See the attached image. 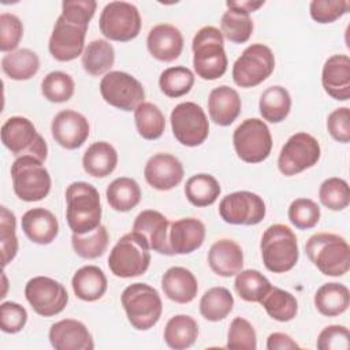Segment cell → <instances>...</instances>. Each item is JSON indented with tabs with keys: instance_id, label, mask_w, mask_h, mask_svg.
<instances>
[{
	"instance_id": "1",
	"label": "cell",
	"mask_w": 350,
	"mask_h": 350,
	"mask_svg": "<svg viewBox=\"0 0 350 350\" xmlns=\"http://www.w3.org/2000/svg\"><path fill=\"white\" fill-rule=\"evenodd\" d=\"M66 219L72 234H86L101 224L97 189L88 182H72L66 189Z\"/></svg>"
},
{
	"instance_id": "2",
	"label": "cell",
	"mask_w": 350,
	"mask_h": 350,
	"mask_svg": "<svg viewBox=\"0 0 350 350\" xmlns=\"http://www.w3.org/2000/svg\"><path fill=\"white\" fill-rule=\"evenodd\" d=\"M193 67L201 79L215 81L227 71L224 37L215 26L201 27L191 42Z\"/></svg>"
},
{
	"instance_id": "3",
	"label": "cell",
	"mask_w": 350,
	"mask_h": 350,
	"mask_svg": "<svg viewBox=\"0 0 350 350\" xmlns=\"http://www.w3.org/2000/svg\"><path fill=\"white\" fill-rule=\"evenodd\" d=\"M305 252L308 258L323 275L338 278L350 269V246L338 234H313L306 241Z\"/></svg>"
},
{
	"instance_id": "4",
	"label": "cell",
	"mask_w": 350,
	"mask_h": 350,
	"mask_svg": "<svg viewBox=\"0 0 350 350\" xmlns=\"http://www.w3.org/2000/svg\"><path fill=\"white\" fill-rule=\"evenodd\" d=\"M265 268L273 273H284L295 267L299 257L298 241L294 231L286 224L269 226L260 242Z\"/></svg>"
},
{
	"instance_id": "5",
	"label": "cell",
	"mask_w": 350,
	"mask_h": 350,
	"mask_svg": "<svg viewBox=\"0 0 350 350\" xmlns=\"http://www.w3.org/2000/svg\"><path fill=\"white\" fill-rule=\"evenodd\" d=\"M122 306L133 328L148 331L161 317L163 302L159 291L146 283H133L120 295Z\"/></svg>"
},
{
	"instance_id": "6",
	"label": "cell",
	"mask_w": 350,
	"mask_h": 350,
	"mask_svg": "<svg viewBox=\"0 0 350 350\" xmlns=\"http://www.w3.org/2000/svg\"><path fill=\"white\" fill-rule=\"evenodd\" d=\"M146 241L137 232L124 234L108 256V267L118 278L144 275L150 264V252Z\"/></svg>"
},
{
	"instance_id": "7",
	"label": "cell",
	"mask_w": 350,
	"mask_h": 350,
	"mask_svg": "<svg viewBox=\"0 0 350 350\" xmlns=\"http://www.w3.org/2000/svg\"><path fill=\"white\" fill-rule=\"evenodd\" d=\"M11 178L14 193L22 201H40L51 191V175L42 161L36 157H16L11 164Z\"/></svg>"
},
{
	"instance_id": "8",
	"label": "cell",
	"mask_w": 350,
	"mask_h": 350,
	"mask_svg": "<svg viewBox=\"0 0 350 350\" xmlns=\"http://www.w3.org/2000/svg\"><path fill=\"white\" fill-rule=\"evenodd\" d=\"M1 142L16 157L31 156L45 161L48 145L31 120L25 116H11L1 126Z\"/></svg>"
},
{
	"instance_id": "9",
	"label": "cell",
	"mask_w": 350,
	"mask_h": 350,
	"mask_svg": "<svg viewBox=\"0 0 350 350\" xmlns=\"http://www.w3.org/2000/svg\"><path fill=\"white\" fill-rule=\"evenodd\" d=\"M232 144L237 156L242 161L256 164L271 154L272 135L264 120L249 118L234 130Z\"/></svg>"
},
{
	"instance_id": "10",
	"label": "cell",
	"mask_w": 350,
	"mask_h": 350,
	"mask_svg": "<svg viewBox=\"0 0 350 350\" xmlns=\"http://www.w3.org/2000/svg\"><path fill=\"white\" fill-rule=\"evenodd\" d=\"M141 25L138 8L127 1L105 4L98 19L101 34L108 40L119 42L134 40L141 31Z\"/></svg>"
},
{
	"instance_id": "11",
	"label": "cell",
	"mask_w": 350,
	"mask_h": 350,
	"mask_svg": "<svg viewBox=\"0 0 350 350\" xmlns=\"http://www.w3.org/2000/svg\"><path fill=\"white\" fill-rule=\"evenodd\" d=\"M275 70V56L269 46L256 42L245 48L232 66V79L239 88L262 83Z\"/></svg>"
},
{
	"instance_id": "12",
	"label": "cell",
	"mask_w": 350,
	"mask_h": 350,
	"mask_svg": "<svg viewBox=\"0 0 350 350\" xmlns=\"http://www.w3.org/2000/svg\"><path fill=\"white\" fill-rule=\"evenodd\" d=\"M171 129L176 141L185 146L201 145L209 134V122L204 109L193 103H179L171 111Z\"/></svg>"
},
{
	"instance_id": "13",
	"label": "cell",
	"mask_w": 350,
	"mask_h": 350,
	"mask_svg": "<svg viewBox=\"0 0 350 350\" xmlns=\"http://www.w3.org/2000/svg\"><path fill=\"white\" fill-rule=\"evenodd\" d=\"M321 156L319 141L304 131L293 134L282 146L278 168L286 176L297 175L317 164Z\"/></svg>"
},
{
	"instance_id": "14",
	"label": "cell",
	"mask_w": 350,
	"mask_h": 350,
	"mask_svg": "<svg viewBox=\"0 0 350 350\" xmlns=\"http://www.w3.org/2000/svg\"><path fill=\"white\" fill-rule=\"evenodd\" d=\"M104 101L122 111H134L145 100L142 83L124 71H109L100 81Z\"/></svg>"
},
{
	"instance_id": "15",
	"label": "cell",
	"mask_w": 350,
	"mask_h": 350,
	"mask_svg": "<svg viewBox=\"0 0 350 350\" xmlns=\"http://www.w3.org/2000/svg\"><path fill=\"white\" fill-rule=\"evenodd\" d=\"M25 297L33 310L44 317L62 313L68 302L66 287L48 276L31 278L25 286Z\"/></svg>"
},
{
	"instance_id": "16",
	"label": "cell",
	"mask_w": 350,
	"mask_h": 350,
	"mask_svg": "<svg viewBox=\"0 0 350 350\" xmlns=\"http://www.w3.org/2000/svg\"><path fill=\"white\" fill-rule=\"evenodd\" d=\"M265 213L264 200L247 190L230 193L219 204V215L228 224L254 226L262 221Z\"/></svg>"
},
{
	"instance_id": "17",
	"label": "cell",
	"mask_w": 350,
	"mask_h": 350,
	"mask_svg": "<svg viewBox=\"0 0 350 350\" xmlns=\"http://www.w3.org/2000/svg\"><path fill=\"white\" fill-rule=\"evenodd\" d=\"M86 31L88 26L74 23L60 14L49 37V53L59 62H71L79 55L82 56Z\"/></svg>"
},
{
	"instance_id": "18",
	"label": "cell",
	"mask_w": 350,
	"mask_h": 350,
	"mask_svg": "<svg viewBox=\"0 0 350 350\" xmlns=\"http://www.w3.org/2000/svg\"><path fill=\"white\" fill-rule=\"evenodd\" d=\"M88 119L72 109H64L55 115L51 124L53 139L64 149L72 150L81 148L89 137Z\"/></svg>"
},
{
	"instance_id": "19",
	"label": "cell",
	"mask_w": 350,
	"mask_h": 350,
	"mask_svg": "<svg viewBox=\"0 0 350 350\" xmlns=\"http://www.w3.org/2000/svg\"><path fill=\"white\" fill-rule=\"evenodd\" d=\"M170 221L159 211L145 209L139 212L133 223V231L139 234L148 243L149 249L165 256H174L170 242Z\"/></svg>"
},
{
	"instance_id": "20",
	"label": "cell",
	"mask_w": 350,
	"mask_h": 350,
	"mask_svg": "<svg viewBox=\"0 0 350 350\" xmlns=\"http://www.w3.org/2000/svg\"><path fill=\"white\" fill-rule=\"evenodd\" d=\"M185 175L178 157L170 153H156L145 164L144 176L148 185L156 190L167 191L176 187Z\"/></svg>"
},
{
	"instance_id": "21",
	"label": "cell",
	"mask_w": 350,
	"mask_h": 350,
	"mask_svg": "<svg viewBox=\"0 0 350 350\" xmlns=\"http://www.w3.org/2000/svg\"><path fill=\"white\" fill-rule=\"evenodd\" d=\"M49 342L56 350H93V336L86 325L74 319L56 321L49 328Z\"/></svg>"
},
{
	"instance_id": "22",
	"label": "cell",
	"mask_w": 350,
	"mask_h": 350,
	"mask_svg": "<svg viewBox=\"0 0 350 350\" xmlns=\"http://www.w3.org/2000/svg\"><path fill=\"white\" fill-rule=\"evenodd\" d=\"M146 46L154 59L170 63L180 56L183 49V36L174 25L160 23L149 30Z\"/></svg>"
},
{
	"instance_id": "23",
	"label": "cell",
	"mask_w": 350,
	"mask_h": 350,
	"mask_svg": "<svg viewBox=\"0 0 350 350\" xmlns=\"http://www.w3.org/2000/svg\"><path fill=\"white\" fill-rule=\"evenodd\" d=\"M321 85L334 100L346 101L350 98V59L347 55L336 53L325 60Z\"/></svg>"
},
{
	"instance_id": "24",
	"label": "cell",
	"mask_w": 350,
	"mask_h": 350,
	"mask_svg": "<svg viewBox=\"0 0 350 350\" xmlns=\"http://www.w3.org/2000/svg\"><path fill=\"white\" fill-rule=\"evenodd\" d=\"M205 226L196 217H183L170 226L168 242L174 254H190L205 241Z\"/></svg>"
},
{
	"instance_id": "25",
	"label": "cell",
	"mask_w": 350,
	"mask_h": 350,
	"mask_svg": "<svg viewBox=\"0 0 350 350\" xmlns=\"http://www.w3.org/2000/svg\"><path fill=\"white\" fill-rule=\"evenodd\" d=\"M208 264L221 278L235 276L243 268L242 247L232 239H219L208 252Z\"/></svg>"
},
{
	"instance_id": "26",
	"label": "cell",
	"mask_w": 350,
	"mask_h": 350,
	"mask_svg": "<svg viewBox=\"0 0 350 350\" xmlns=\"http://www.w3.org/2000/svg\"><path fill=\"white\" fill-rule=\"evenodd\" d=\"M25 235L37 245H49L59 234L57 217L45 208H33L22 216Z\"/></svg>"
},
{
	"instance_id": "27",
	"label": "cell",
	"mask_w": 350,
	"mask_h": 350,
	"mask_svg": "<svg viewBox=\"0 0 350 350\" xmlns=\"http://www.w3.org/2000/svg\"><path fill=\"white\" fill-rule=\"evenodd\" d=\"M242 101L238 92L227 85L211 90L208 97V112L211 120L219 126H230L241 113Z\"/></svg>"
},
{
	"instance_id": "28",
	"label": "cell",
	"mask_w": 350,
	"mask_h": 350,
	"mask_svg": "<svg viewBox=\"0 0 350 350\" xmlns=\"http://www.w3.org/2000/svg\"><path fill=\"white\" fill-rule=\"evenodd\" d=\"M161 288L168 299L176 304H189L197 295L198 283L187 268L171 267L161 276Z\"/></svg>"
},
{
	"instance_id": "29",
	"label": "cell",
	"mask_w": 350,
	"mask_h": 350,
	"mask_svg": "<svg viewBox=\"0 0 350 350\" xmlns=\"http://www.w3.org/2000/svg\"><path fill=\"white\" fill-rule=\"evenodd\" d=\"M118 165V152L107 141L93 142L83 153L82 167L93 178L111 175Z\"/></svg>"
},
{
	"instance_id": "30",
	"label": "cell",
	"mask_w": 350,
	"mask_h": 350,
	"mask_svg": "<svg viewBox=\"0 0 350 350\" xmlns=\"http://www.w3.org/2000/svg\"><path fill=\"white\" fill-rule=\"evenodd\" d=\"M74 294L86 302L100 299L108 287L107 276L101 268L96 265L81 267L71 279Z\"/></svg>"
},
{
	"instance_id": "31",
	"label": "cell",
	"mask_w": 350,
	"mask_h": 350,
	"mask_svg": "<svg viewBox=\"0 0 350 350\" xmlns=\"http://www.w3.org/2000/svg\"><path fill=\"white\" fill-rule=\"evenodd\" d=\"M313 301L319 313L327 317H335L347 310L350 305V291L342 283H324L317 288Z\"/></svg>"
},
{
	"instance_id": "32",
	"label": "cell",
	"mask_w": 350,
	"mask_h": 350,
	"mask_svg": "<svg viewBox=\"0 0 350 350\" xmlns=\"http://www.w3.org/2000/svg\"><path fill=\"white\" fill-rule=\"evenodd\" d=\"M198 338V324L189 314H175L164 328V342L174 350L191 347Z\"/></svg>"
},
{
	"instance_id": "33",
	"label": "cell",
	"mask_w": 350,
	"mask_h": 350,
	"mask_svg": "<svg viewBox=\"0 0 350 350\" xmlns=\"http://www.w3.org/2000/svg\"><path fill=\"white\" fill-rule=\"evenodd\" d=\"M1 70L14 81H27L38 72L40 59L31 49H15L3 56Z\"/></svg>"
},
{
	"instance_id": "34",
	"label": "cell",
	"mask_w": 350,
	"mask_h": 350,
	"mask_svg": "<svg viewBox=\"0 0 350 350\" xmlns=\"http://www.w3.org/2000/svg\"><path fill=\"white\" fill-rule=\"evenodd\" d=\"M258 109L264 120L269 123L283 122L291 109V97L288 90L279 85L267 88L260 96Z\"/></svg>"
},
{
	"instance_id": "35",
	"label": "cell",
	"mask_w": 350,
	"mask_h": 350,
	"mask_svg": "<svg viewBox=\"0 0 350 350\" xmlns=\"http://www.w3.org/2000/svg\"><path fill=\"white\" fill-rule=\"evenodd\" d=\"M109 206L116 212H129L135 208L142 197L139 185L127 176L113 179L105 191Z\"/></svg>"
},
{
	"instance_id": "36",
	"label": "cell",
	"mask_w": 350,
	"mask_h": 350,
	"mask_svg": "<svg viewBox=\"0 0 350 350\" xmlns=\"http://www.w3.org/2000/svg\"><path fill=\"white\" fill-rule=\"evenodd\" d=\"M115 63V49L107 40L90 41L82 53V67L92 77L109 72Z\"/></svg>"
},
{
	"instance_id": "37",
	"label": "cell",
	"mask_w": 350,
	"mask_h": 350,
	"mask_svg": "<svg viewBox=\"0 0 350 350\" xmlns=\"http://www.w3.org/2000/svg\"><path fill=\"white\" fill-rule=\"evenodd\" d=\"M220 185L213 175L196 174L186 180L185 196L187 201L198 208L209 206L220 196Z\"/></svg>"
},
{
	"instance_id": "38",
	"label": "cell",
	"mask_w": 350,
	"mask_h": 350,
	"mask_svg": "<svg viewBox=\"0 0 350 350\" xmlns=\"http://www.w3.org/2000/svg\"><path fill=\"white\" fill-rule=\"evenodd\" d=\"M134 120L138 134L148 141L157 139L165 130V118L161 109L149 101L141 103L134 109Z\"/></svg>"
},
{
	"instance_id": "39",
	"label": "cell",
	"mask_w": 350,
	"mask_h": 350,
	"mask_svg": "<svg viewBox=\"0 0 350 350\" xmlns=\"http://www.w3.org/2000/svg\"><path fill=\"white\" fill-rule=\"evenodd\" d=\"M234 297L228 288L217 286L206 290L200 299V313L208 321L224 320L232 310Z\"/></svg>"
},
{
	"instance_id": "40",
	"label": "cell",
	"mask_w": 350,
	"mask_h": 350,
	"mask_svg": "<svg viewBox=\"0 0 350 350\" xmlns=\"http://www.w3.org/2000/svg\"><path fill=\"white\" fill-rule=\"evenodd\" d=\"M260 304L271 319L280 323L293 320L298 312L297 298L291 293L279 287H271Z\"/></svg>"
},
{
	"instance_id": "41",
	"label": "cell",
	"mask_w": 350,
	"mask_h": 350,
	"mask_svg": "<svg viewBox=\"0 0 350 350\" xmlns=\"http://www.w3.org/2000/svg\"><path fill=\"white\" fill-rule=\"evenodd\" d=\"M271 287L269 280L257 269H242L235 275L234 288L246 302H260Z\"/></svg>"
},
{
	"instance_id": "42",
	"label": "cell",
	"mask_w": 350,
	"mask_h": 350,
	"mask_svg": "<svg viewBox=\"0 0 350 350\" xmlns=\"http://www.w3.org/2000/svg\"><path fill=\"white\" fill-rule=\"evenodd\" d=\"M109 242V235L105 226L100 224L93 231L86 234H72L71 235V245L74 252L85 258V260H94L104 254Z\"/></svg>"
},
{
	"instance_id": "43",
	"label": "cell",
	"mask_w": 350,
	"mask_h": 350,
	"mask_svg": "<svg viewBox=\"0 0 350 350\" xmlns=\"http://www.w3.org/2000/svg\"><path fill=\"white\" fill-rule=\"evenodd\" d=\"M220 31L228 41L243 44L253 33V21L245 11L227 8L220 21Z\"/></svg>"
},
{
	"instance_id": "44",
	"label": "cell",
	"mask_w": 350,
	"mask_h": 350,
	"mask_svg": "<svg viewBox=\"0 0 350 350\" xmlns=\"http://www.w3.org/2000/svg\"><path fill=\"white\" fill-rule=\"evenodd\" d=\"M194 85V74L191 70L183 66H175L165 68L159 78V86L161 93L167 97L178 98L187 94Z\"/></svg>"
},
{
	"instance_id": "45",
	"label": "cell",
	"mask_w": 350,
	"mask_h": 350,
	"mask_svg": "<svg viewBox=\"0 0 350 350\" xmlns=\"http://www.w3.org/2000/svg\"><path fill=\"white\" fill-rule=\"evenodd\" d=\"M41 92L42 96L51 103H66L72 97L75 83L67 72L51 71L41 82Z\"/></svg>"
},
{
	"instance_id": "46",
	"label": "cell",
	"mask_w": 350,
	"mask_h": 350,
	"mask_svg": "<svg viewBox=\"0 0 350 350\" xmlns=\"http://www.w3.org/2000/svg\"><path fill=\"white\" fill-rule=\"evenodd\" d=\"M320 202L331 211H343L350 204L349 183L342 178H328L319 189Z\"/></svg>"
},
{
	"instance_id": "47",
	"label": "cell",
	"mask_w": 350,
	"mask_h": 350,
	"mask_svg": "<svg viewBox=\"0 0 350 350\" xmlns=\"http://www.w3.org/2000/svg\"><path fill=\"white\" fill-rule=\"evenodd\" d=\"M16 217L7 208H0V249L3 268L10 264L18 253V238H16Z\"/></svg>"
},
{
	"instance_id": "48",
	"label": "cell",
	"mask_w": 350,
	"mask_h": 350,
	"mask_svg": "<svg viewBox=\"0 0 350 350\" xmlns=\"http://www.w3.org/2000/svg\"><path fill=\"white\" fill-rule=\"evenodd\" d=\"M288 220L298 230L313 228L321 216L320 206L310 198H297L294 200L287 211Z\"/></svg>"
},
{
	"instance_id": "49",
	"label": "cell",
	"mask_w": 350,
	"mask_h": 350,
	"mask_svg": "<svg viewBox=\"0 0 350 350\" xmlns=\"http://www.w3.org/2000/svg\"><path fill=\"white\" fill-rule=\"evenodd\" d=\"M226 346L235 350H256L257 335L253 325L243 317H235L230 324Z\"/></svg>"
},
{
	"instance_id": "50",
	"label": "cell",
	"mask_w": 350,
	"mask_h": 350,
	"mask_svg": "<svg viewBox=\"0 0 350 350\" xmlns=\"http://www.w3.org/2000/svg\"><path fill=\"white\" fill-rule=\"evenodd\" d=\"M350 1L347 0H313L309 4V12L314 22L325 25L332 23L349 12Z\"/></svg>"
},
{
	"instance_id": "51",
	"label": "cell",
	"mask_w": 350,
	"mask_h": 350,
	"mask_svg": "<svg viewBox=\"0 0 350 350\" xmlns=\"http://www.w3.org/2000/svg\"><path fill=\"white\" fill-rule=\"evenodd\" d=\"M23 37V25L21 19L10 12L0 15V51L12 52Z\"/></svg>"
},
{
	"instance_id": "52",
	"label": "cell",
	"mask_w": 350,
	"mask_h": 350,
	"mask_svg": "<svg viewBox=\"0 0 350 350\" xmlns=\"http://www.w3.org/2000/svg\"><path fill=\"white\" fill-rule=\"evenodd\" d=\"M27 321L26 309L12 301L0 305V328L5 334H16L23 329Z\"/></svg>"
},
{
	"instance_id": "53",
	"label": "cell",
	"mask_w": 350,
	"mask_h": 350,
	"mask_svg": "<svg viewBox=\"0 0 350 350\" xmlns=\"http://www.w3.org/2000/svg\"><path fill=\"white\" fill-rule=\"evenodd\" d=\"M316 346L320 350H347L350 347L349 328L339 324L327 325L319 334Z\"/></svg>"
},
{
	"instance_id": "54",
	"label": "cell",
	"mask_w": 350,
	"mask_h": 350,
	"mask_svg": "<svg viewBox=\"0 0 350 350\" xmlns=\"http://www.w3.org/2000/svg\"><path fill=\"white\" fill-rule=\"evenodd\" d=\"M96 8L97 3L94 0H64L62 3V15L74 23L89 26Z\"/></svg>"
},
{
	"instance_id": "55",
	"label": "cell",
	"mask_w": 350,
	"mask_h": 350,
	"mask_svg": "<svg viewBox=\"0 0 350 350\" xmlns=\"http://www.w3.org/2000/svg\"><path fill=\"white\" fill-rule=\"evenodd\" d=\"M327 130L329 135L340 142H350V109L347 107H340L334 109L327 118Z\"/></svg>"
},
{
	"instance_id": "56",
	"label": "cell",
	"mask_w": 350,
	"mask_h": 350,
	"mask_svg": "<svg viewBox=\"0 0 350 350\" xmlns=\"http://www.w3.org/2000/svg\"><path fill=\"white\" fill-rule=\"evenodd\" d=\"M267 349L268 350H290V349H299V345L287 334L273 332L267 338Z\"/></svg>"
},
{
	"instance_id": "57",
	"label": "cell",
	"mask_w": 350,
	"mask_h": 350,
	"mask_svg": "<svg viewBox=\"0 0 350 350\" xmlns=\"http://www.w3.org/2000/svg\"><path fill=\"white\" fill-rule=\"evenodd\" d=\"M265 4L264 0L260 1H252V0H245V1H227L226 5L227 8H234V10H241L245 11L247 14L257 11L260 7H262Z\"/></svg>"
},
{
	"instance_id": "58",
	"label": "cell",
	"mask_w": 350,
	"mask_h": 350,
	"mask_svg": "<svg viewBox=\"0 0 350 350\" xmlns=\"http://www.w3.org/2000/svg\"><path fill=\"white\" fill-rule=\"evenodd\" d=\"M3 279H4V291H3V294L0 295L1 298H4V297H5V288H7V279H5V275H4V272H3Z\"/></svg>"
}]
</instances>
